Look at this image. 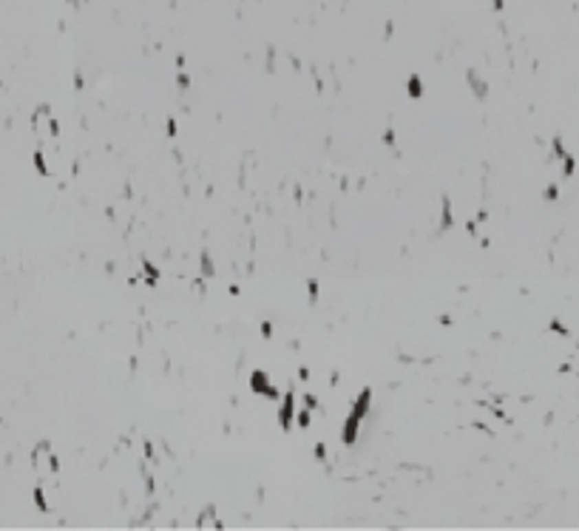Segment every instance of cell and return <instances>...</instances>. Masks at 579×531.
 Listing matches in <instances>:
<instances>
[{
	"label": "cell",
	"instance_id": "2",
	"mask_svg": "<svg viewBox=\"0 0 579 531\" xmlns=\"http://www.w3.org/2000/svg\"><path fill=\"white\" fill-rule=\"evenodd\" d=\"M32 469L40 475V480L57 477V472H60V457L54 455V449H52L49 444H40V446L32 452Z\"/></svg>",
	"mask_w": 579,
	"mask_h": 531
},
{
	"label": "cell",
	"instance_id": "1",
	"mask_svg": "<svg viewBox=\"0 0 579 531\" xmlns=\"http://www.w3.org/2000/svg\"><path fill=\"white\" fill-rule=\"evenodd\" d=\"M32 131L34 136L40 140V145H49L60 136V123L54 117V111L49 105H40L34 114H32Z\"/></svg>",
	"mask_w": 579,
	"mask_h": 531
},
{
	"label": "cell",
	"instance_id": "3",
	"mask_svg": "<svg viewBox=\"0 0 579 531\" xmlns=\"http://www.w3.org/2000/svg\"><path fill=\"white\" fill-rule=\"evenodd\" d=\"M196 528H221V520L216 517V512H205V514H199V520H196Z\"/></svg>",
	"mask_w": 579,
	"mask_h": 531
}]
</instances>
